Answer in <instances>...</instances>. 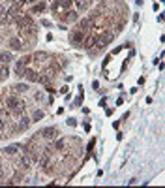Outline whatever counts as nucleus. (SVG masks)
Here are the masks:
<instances>
[{"label":"nucleus","instance_id":"obj_8","mask_svg":"<svg viewBox=\"0 0 165 188\" xmlns=\"http://www.w3.org/2000/svg\"><path fill=\"white\" fill-rule=\"evenodd\" d=\"M13 90H15V92H17V94H21V92H23V94H24V92H26V90H28V83H17V85H15V87H13Z\"/></svg>","mask_w":165,"mask_h":188},{"label":"nucleus","instance_id":"obj_15","mask_svg":"<svg viewBox=\"0 0 165 188\" xmlns=\"http://www.w3.org/2000/svg\"><path fill=\"white\" fill-rule=\"evenodd\" d=\"M68 90H70L68 87H62V89H60V92H62V94H68Z\"/></svg>","mask_w":165,"mask_h":188},{"label":"nucleus","instance_id":"obj_10","mask_svg":"<svg viewBox=\"0 0 165 188\" xmlns=\"http://www.w3.org/2000/svg\"><path fill=\"white\" fill-rule=\"evenodd\" d=\"M41 119H43V111H38V109H36V111L32 113V119H30V121H32V122H38V121H41Z\"/></svg>","mask_w":165,"mask_h":188},{"label":"nucleus","instance_id":"obj_4","mask_svg":"<svg viewBox=\"0 0 165 188\" xmlns=\"http://www.w3.org/2000/svg\"><path fill=\"white\" fill-rule=\"evenodd\" d=\"M6 105H8L9 109H15V107L19 105V98H17V96H13V94H9V96L6 98Z\"/></svg>","mask_w":165,"mask_h":188},{"label":"nucleus","instance_id":"obj_16","mask_svg":"<svg viewBox=\"0 0 165 188\" xmlns=\"http://www.w3.org/2000/svg\"><path fill=\"white\" fill-rule=\"evenodd\" d=\"M4 13H6V8H4V6L0 4V15H4Z\"/></svg>","mask_w":165,"mask_h":188},{"label":"nucleus","instance_id":"obj_3","mask_svg":"<svg viewBox=\"0 0 165 188\" xmlns=\"http://www.w3.org/2000/svg\"><path fill=\"white\" fill-rule=\"evenodd\" d=\"M73 4H75V8H77L79 11H86V9L94 4V0H73Z\"/></svg>","mask_w":165,"mask_h":188},{"label":"nucleus","instance_id":"obj_6","mask_svg":"<svg viewBox=\"0 0 165 188\" xmlns=\"http://www.w3.org/2000/svg\"><path fill=\"white\" fill-rule=\"evenodd\" d=\"M17 151H19V145H9V147H4V149H2V154L13 156V154H17Z\"/></svg>","mask_w":165,"mask_h":188},{"label":"nucleus","instance_id":"obj_14","mask_svg":"<svg viewBox=\"0 0 165 188\" xmlns=\"http://www.w3.org/2000/svg\"><path fill=\"white\" fill-rule=\"evenodd\" d=\"M68 124H70V126H75L77 122H75V119H68Z\"/></svg>","mask_w":165,"mask_h":188},{"label":"nucleus","instance_id":"obj_13","mask_svg":"<svg viewBox=\"0 0 165 188\" xmlns=\"http://www.w3.org/2000/svg\"><path fill=\"white\" fill-rule=\"evenodd\" d=\"M41 24H43V26H51V21H47V19H43V21H41Z\"/></svg>","mask_w":165,"mask_h":188},{"label":"nucleus","instance_id":"obj_11","mask_svg":"<svg viewBox=\"0 0 165 188\" xmlns=\"http://www.w3.org/2000/svg\"><path fill=\"white\" fill-rule=\"evenodd\" d=\"M81 102H83V92L75 98V102H73V107H77V105H81Z\"/></svg>","mask_w":165,"mask_h":188},{"label":"nucleus","instance_id":"obj_5","mask_svg":"<svg viewBox=\"0 0 165 188\" xmlns=\"http://www.w3.org/2000/svg\"><path fill=\"white\" fill-rule=\"evenodd\" d=\"M8 45H9L13 51H19V49H23V41H21L19 38H11V40L8 41Z\"/></svg>","mask_w":165,"mask_h":188},{"label":"nucleus","instance_id":"obj_2","mask_svg":"<svg viewBox=\"0 0 165 188\" xmlns=\"http://www.w3.org/2000/svg\"><path fill=\"white\" fill-rule=\"evenodd\" d=\"M30 122H32V121H30L28 117L21 115V117H19V122H17V128H15V132H24V130L30 126Z\"/></svg>","mask_w":165,"mask_h":188},{"label":"nucleus","instance_id":"obj_12","mask_svg":"<svg viewBox=\"0 0 165 188\" xmlns=\"http://www.w3.org/2000/svg\"><path fill=\"white\" fill-rule=\"evenodd\" d=\"M34 100H36V102H43V92H36V94H34Z\"/></svg>","mask_w":165,"mask_h":188},{"label":"nucleus","instance_id":"obj_7","mask_svg":"<svg viewBox=\"0 0 165 188\" xmlns=\"http://www.w3.org/2000/svg\"><path fill=\"white\" fill-rule=\"evenodd\" d=\"M13 60V56H11V53H8V51H4V53H0V64H9Z\"/></svg>","mask_w":165,"mask_h":188},{"label":"nucleus","instance_id":"obj_1","mask_svg":"<svg viewBox=\"0 0 165 188\" xmlns=\"http://www.w3.org/2000/svg\"><path fill=\"white\" fill-rule=\"evenodd\" d=\"M36 136H39V137H43V139H56V136H58V128H54V126H49V128H43V130H39Z\"/></svg>","mask_w":165,"mask_h":188},{"label":"nucleus","instance_id":"obj_9","mask_svg":"<svg viewBox=\"0 0 165 188\" xmlns=\"http://www.w3.org/2000/svg\"><path fill=\"white\" fill-rule=\"evenodd\" d=\"M45 9V2H38L34 8H32V13H41Z\"/></svg>","mask_w":165,"mask_h":188}]
</instances>
